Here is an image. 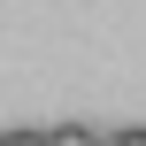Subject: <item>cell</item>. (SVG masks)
Listing matches in <instances>:
<instances>
[{
  "label": "cell",
  "mask_w": 146,
  "mask_h": 146,
  "mask_svg": "<svg viewBox=\"0 0 146 146\" xmlns=\"http://www.w3.org/2000/svg\"><path fill=\"white\" fill-rule=\"evenodd\" d=\"M46 146H100V131L92 123H54V131H38Z\"/></svg>",
  "instance_id": "cell-1"
},
{
  "label": "cell",
  "mask_w": 146,
  "mask_h": 146,
  "mask_svg": "<svg viewBox=\"0 0 146 146\" xmlns=\"http://www.w3.org/2000/svg\"><path fill=\"white\" fill-rule=\"evenodd\" d=\"M100 146H146V131H139V123H123V131H108Z\"/></svg>",
  "instance_id": "cell-2"
},
{
  "label": "cell",
  "mask_w": 146,
  "mask_h": 146,
  "mask_svg": "<svg viewBox=\"0 0 146 146\" xmlns=\"http://www.w3.org/2000/svg\"><path fill=\"white\" fill-rule=\"evenodd\" d=\"M0 139H8V146H46L38 131H0Z\"/></svg>",
  "instance_id": "cell-3"
},
{
  "label": "cell",
  "mask_w": 146,
  "mask_h": 146,
  "mask_svg": "<svg viewBox=\"0 0 146 146\" xmlns=\"http://www.w3.org/2000/svg\"><path fill=\"white\" fill-rule=\"evenodd\" d=\"M0 146H8V139H0Z\"/></svg>",
  "instance_id": "cell-4"
}]
</instances>
